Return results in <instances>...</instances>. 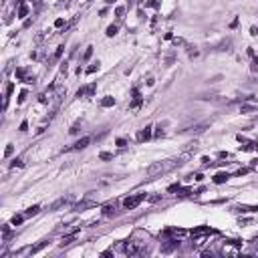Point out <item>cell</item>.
Here are the masks:
<instances>
[{
	"mask_svg": "<svg viewBox=\"0 0 258 258\" xmlns=\"http://www.w3.org/2000/svg\"><path fill=\"white\" fill-rule=\"evenodd\" d=\"M159 0H141V6H145V8H159Z\"/></svg>",
	"mask_w": 258,
	"mask_h": 258,
	"instance_id": "obj_18",
	"label": "cell"
},
{
	"mask_svg": "<svg viewBox=\"0 0 258 258\" xmlns=\"http://www.w3.org/2000/svg\"><path fill=\"white\" fill-rule=\"evenodd\" d=\"M38 212H40V206H30V208L24 212V216H26V218H33V216H36Z\"/></svg>",
	"mask_w": 258,
	"mask_h": 258,
	"instance_id": "obj_22",
	"label": "cell"
},
{
	"mask_svg": "<svg viewBox=\"0 0 258 258\" xmlns=\"http://www.w3.org/2000/svg\"><path fill=\"white\" fill-rule=\"evenodd\" d=\"M240 109H242V113H252V111H256V107H254V105H242Z\"/></svg>",
	"mask_w": 258,
	"mask_h": 258,
	"instance_id": "obj_34",
	"label": "cell"
},
{
	"mask_svg": "<svg viewBox=\"0 0 258 258\" xmlns=\"http://www.w3.org/2000/svg\"><path fill=\"white\" fill-rule=\"evenodd\" d=\"M10 236H12L10 224H2V242H8V240H10Z\"/></svg>",
	"mask_w": 258,
	"mask_h": 258,
	"instance_id": "obj_14",
	"label": "cell"
},
{
	"mask_svg": "<svg viewBox=\"0 0 258 258\" xmlns=\"http://www.w3.org/2000/svg\"><path fill=\"white\" fill-rule=\"evenodd\" d=\"M69 202H71L69 198H59V200H55V202L48 206V210H51V212H56V210H61L63 206H67Z\"/></svg>",
	"mask_w": 258,
	"mask_h": 258,
	"instance_id": "obj_6",
	"label": "cell"
},
{
	"mask_svg": "<svg viewBox=\"0 0 258 258\" xmlns=\"http://www.w3.org/2000/svg\"><path fill=\"white\" fill-rule=\"evenodd\" d=\"M63 53H65V45H61V46H56V51H55V55H53V59H51V63H56L61 56H63Z\"/></svg>",
	"mask_w": 258,
	"mask_h": 258,
	"instance_id": "obj_20",
	"label": "cell"
},
{
	"mask_svg": "<svg viewBox=\"0 0 258 258\" xmlns=\"http://www.w3.org/2000/svg\"><path fill=\"white\" fill-rule=\"evenodd\" d=\"M151 125H147V127H143L139 133H137V141H147V139H151Z\"/></svg>",
	"mask_w": 258,
	"mask_h": 258,
	"instance_id": "obj_7",
	"label": "cell"
},
{
	"mask_svg": "<svg viewBox=\"0 0 258 258\" xmlns=\"http://www.w3.org/2000/svg\"><path fill=\"white\" fill-rule=\"evenodd\" d=\"M173 59H176V56H173V55H169L168 59H165V67H169V65L173 63Z\"/></svg>",
	"mask_w": 258,
	"mask_h": 258,
	"instance_id": "obj_51",
	"label": "cell"
},
{
	"mask_svg": "<svg viewBox=\"0 0 258 258\" xmlns=\"http://www.w3.org/2000/svg\"><path fill=\"white\" fill-rule=\"evenodd\" d=\"M236 26H238V18H234V20L230 22V28H236Z\"/></svg>",
	"mask_w": 258,
	"mask_h": 258,
	"instance_id": "obj_56",
	"label": "cell"
},
{
	"mask_svg": "<svg viewBox=\"0 0 258 258\" xmlns=\"http://www.w3.org/2000/svg\"><path fill=\"white\" fill-rule=\"evenodd\" d=\"M22 165H24V161H22V159H14V161L10 163V168H22Z\"/></svg>",
	"mask_w": 258,
	"mask_h": 258,
	"instance_id": "obj_40",
	"label": "cell"
},
{
	"mask_svg": "<svg viewBox=\"0 0 258 258\" xmlns=\"http://www.w3.org/2000/svg\"><path fill=\"white\" fill-rule=\"evenodd\" d=\"M30 24H33V18H26V20H24V28H28Z\"/></svg>",
	"mask_w": 258,
	"mask_h": 258,
	"instance_id": "obj_54",
	"label": "cell"
},
{
	"mask_svg": "<svg viewBox=\"0 0 258 258\" xmlns=\"http://www.w3.org/2000/svg\"><path fill=\"white\" fill-rule=\"evenodd\" d=\"M186 159H188V155L178 157V159L155 161V163H151V165L147 168V176H149V178H155V176H161V173H168V171H171V169H176V168H181V165L186 163Z\"/></svg>",
	"mask_w": 258,
	"mask_h": 258,
	"instance_id": "obj_1",
	"label": "cell"
},
{
	"mask_svg": "<svg viewBox=\"0 0 258 258\" xmlns=\"http://www.w3.org/2000/svg\"><path fill=\"white\" fill-rule=\"evenodd\" d=\"M133 2H135V0H127V8H131V6H133Z\"/></svg>",
	"mask_w": 258,
	"mask_h": 258,
	"instance_id": "obj_58",
	"label": "cell"
},
{
	"mask_svg": "<svg viewBox=\"0 0 258 258\" xmlns=\"http://www.w3.org/2000/svg\"><path fill=\"white\" fill-rule=\"evenodd\" d=\"M117 145H119V147H125V145H127V139L119 137V139H117Z\"/></svg>",
	"mask_w": 258,
	"mask_h": 258,
	"instance_id": "obj_48",
	"label": "cell"
},
{
	"mask_svg": "<svg viewBox=\"0 0 258 258\" xmlns=\"http://www.w3.org/2000/svg\"><path fill=\"white\" fill-rule=\"evenodd\" d=\"M131 97H133V101H131V105H129V109H137V107H141L143 97H141V93H139V89H137V87H133V89H131Z\"/></svg>",
	"mask_w": 258,
	"mask_h": 258,
	"instance_id": "obj_4",
	"label": "cell"
},
{
	"mask_svg": "<svg viewBox=\"0 0 258 258\" xmlns=\"http://www.w3.org/2000/svg\"><path fill=\"white\" fill-rule=\"evenodd\" d=\"M188 56H190V59H198V56H200V51H196V48L192 51V46H190V48H188Z\"/></svg>",
	"mask_w": 258,
	"mask_h": 258,
	"instance_id": "obj_36",
	"label": "cell"
},
{
	"mask_svg": "<svg viewBox=\"0 0 258 258\" xmlns=\"http://www.w3.org/2000/svg\"><path fill=\"white\" fill-rule=\"evenodd\" d=\"M250 71H252V73H258V56L252 59V63H250Z\"/></svg>",
	"mask_w": 258,
	"mask_h": 258,
	"instance_id": "obj_32",
	"label": "cell"
},
{
	"mask_svg": "<svg viewBox=\"0 0 258 258\" xmlns=\"http://www.w3.org/2000/svg\"><path fill=\"white\" fill-rule=\"evenodd\" d=\"M99 65H101L99 61H97V63H93V65H91V67L87 69L85 73H87V75H93V73H97V71H99Z\"/></svg>",
	"mask_w": 258,
	"mask_h": 258,
	"instance_id": "obj_25",
	"label": "cell"
},
{
	"mask_svg": "<svg viewBox=\"0 0 258 258\" xmlns=\"http://www.w3.org/2000/svg\"><path fill=\"white\" fill-rule=\"evenodd\" d=\"M228 180H230V173H226V171H218V173L212 178V181L218 184V186H220V184H226Z\"/></svg>",
	"mask_w": 258,
	"mask_h": 258,
	"instance_id": "obj_9",
	"label": "cell"
},
{
	"mask_svg": "<svg viewBox=\"0 0 258 258\" xmlns=\"http://www.w3.org/2000/svg\"><path fill=\"white\" fill-rule=\"evenodd\" d=\"M91 56H93V46H87V51L83 53V63H87Z\"/></svg>",
	"mask_w": 258,
	"mask_h": 258,
	"instance_id": "obj_27",
	"label": "cell"
},
{
	"mask_svg": "<svg viewBox=\"0 0 258 258\" xmlns=\"http://www.w3.org/2000/svg\"><path fill=\"white\" fill-rule=\"evenodd\" d=\"M222 254L224 256H236V254H240V242L238 240H228L222 246Z\"/></svg>",
	"mask_w": 258,
	"mask_h": 258,
	"instance_id": "obj_2",
	"label": "cell"
},
{
	"mask_svg": "<svg viewBox=\"0 0 258 258\" xmlns=\"http://www.w3.org/2000/svg\"><path fill=\"white\" fill-rule=\"evenodd\" d=\"M69 6V0H61L59 4H56V8H67Z\"/></svg>",
	"mask_w": 258,
	"mask_h": 258,
	"instance_id": "obj_47",
	"label": "cell"
},
{
	"mask_svg": "<svg viewBox=\"0 0 258 258\" xmlns=\"http://www.w3.org/2000/svg\"><path fill=\"white\" fill-rule=\"evenodd\" d=\"M103 216H105V218H109V216H115V214H117V206H115V204H107V206H103Z\"/></svg>",
	"mask_w": 258,
	"mask_h": 258,
	"instance_id": "obj_11",
	"label": "cell"
},
{
	"mask_svg": "<svg viewBox=\"0 0 258 258\" xmlns=\"http://www.w3.org/2000/svg\"><path fill=\"white\" fill-rule=\"evenodd\" d=\"M18 129H20V131H22V133H24V131H28V121H26V119H24L22 123H20V127H18Z\"/></svg>",
	"mask_w": 258,
	"mask_h": 258,
	"instance_id": "obj_45",
	"label": "cell"
},
{
	"mask_svg": "<svg viewBox=\"0 0 258 258\" xmlns=\"http://www.w3.org/2000/svg\"><path fill=\"white\" fill-rule=\"evenodd\" d=\"M75 238H77V230H75L73 234H69V236H63V240H61V248H65V246H69V244H73V242H75Z\"/></svg>",
	"mask_w": 258,
	"mask_h": 258,
	"instance_id": "obj_12",
	"label": "cell"
},
{
	"mask_svg": "<svg viewBox=\"0 0 258 258\" xmlns=\"http://www.w3.org/2000/svg\"><path fill=\"white\" fill-rule=\"evenodd\" d=\"M202 165L204 168H212V159L210 157H202Z\"/></svg>",
	"mask_w": 258,
	"mask_h": 258,
	"instance_id": "obj_39",
	"label": "cell"
},
{
	"mask_svg": "<svg viewBox=\"0 0 258 258\" xmlns=\"http://www.w3.org/2000/svg\"><path fill=\"white\" fill-rule=\"evenodd\" d=\"M190 194H192L190 188H180V190H178V196H180V198H188Z\"/></svg>",
	"mask_w": 258,
	"mask_h": 258,
	"instance_id": "obj_30",
	"label": "cell"
},
{
	"mask_svg": "<svg viewBox=\"0 0 258 258\" xmlns=\"http://www.w3.org/2000/svg\"><path fill=\"white\" fill-rule=\"evenodd\" d=\"M145 198H147L145 194H137V196H131V198H125V200H123V206L127 208V210H133V208H137V206L143 202Z\"/></svg>",
	"mask_w": 258,
	"mask_h": 258,
	"instance_id": "obj_3",
	"label": "cell"
},
{
	"mask_svg": "<svg viewBox=\"0 0 258 258\" xmlns=\"http://www.w3.org/2000/svg\"><path fill=\"white\" fill-rule=\"evenodd\" d=\"M95 91H97V83H91L89 87H87V97H93Z\"/></svg>",
	"mask_w": 258,
	"mask_h": 258,
	"instance_id": "obj_31",
	"label": "cell"
},
{
	"mask_svg": "<svg viewBox=\"0 0 258 258\" xmlns=\"http://www.w3.org/2000/svg\"><path fill=\"white\" fill-rule=\"evenodd\" d=\"M79 131H81V123H75L71 129H69V133H71V135H77Z\"/></svg>",
	"mask_w": 258,
	"mask_h": 258,
	"instance_id": "obj_35",
	"label": "cell"
},
{
	"mask_svg": "<svg viewBox=\"0 0 258 258\" xmlns=\"http://www.w3.org/2000/svg\"><path fill=\"white\" fill-rule=\"evenodd\" d=\"M173 45H176V46H184V45H186V40H184V38H176Z\"/></svg>",
	"mask_w": 258,
	"mask_h": 258,
	"instance_id": "obj_49",
	"label": "cell"
},
{
	"mask_svg": "<svg viewBox=\"0 0 258 258\" xmlns=\"http://www.w3.org/2000/svg\"><path fill=\"white\" fill-rule=\"evenodd\" d=\"M180 248V240H176V238H171V240H168L163 246H161V252H165V254H169V252H173V250H178Z\"/></svg>",
	"mask_w": 258,
	"mask_h": 258,
	"instance_id": "obj_5",
	"label": "cell"
},
{
	"mask_svg": "<svg viewBox=\"0 0 258 258\" xmlns=\"http://www.w3.org/2000/svg\"><path fill=\"white\" fill-rule=\"evenodd\" d=\"M24 218H26L24 214H22V216H12L10 224H12V226H20V224H22V222H24Z\"/></svg>",
	"mask_w": 258,
	"mask_h": 258,
	"instance_id": "obj_23",
	"label": "cell"
},
{
	"mask_svg": "<svg viewBox=\"0 0 258 258\" xmlns=\"http://www.w3.org/2000/svg\"><path fill=\"white\" fill-rule=\"evenodd\" d=\"M161 127H163V125H161V123L157 125V129H155V133H153V135H155V137H163V129H161Z\"/></svg>",
	"mask_w": 258,
	"mask_h": 258,
	"instance_id": "obj_44",
	"label": "cell"
},
{
	"mask_svg": "<svg viewBox=\"0 0 258 258\" xmlns=\"http://www.w3.org/2000/svg\"><path fill=\"white\" fill-rule=\"evenodd\" d=\"M230 46H232V38H226L216 46V51H230Z\"/></svg>",
	"mask_w": 258,
	"mask_h": 258,
	"instance_id": "obj_19",
	"label": "cell"
},
{
	"mask_svg": "<svg viewBox=\"0 0 258 258\" xmlns=\"http://www.w3.org/2000/svg\"><path fill=\"white\" fill-rule=\"evenodd\" d=\"M24 83H28V85H34V83H36V77H34V75H33V77H26V79H24Z\"/></svg>",
	"mask_w": 258,
	"mask_h": 258,
	"instance_id": "obj_46",
	"label": "cell"
},
{
	"mask_svg": "<svg viewBox=\"0 0 258 258\" xmlns=\"http://www.w3.org/2000/svg\"><path fill=\"white\" fill-rule=\"evenodd\" d=\"M12 91H14V85H12V83H8V85H6V97H4V109L8 107V99H10Z\"/></svg>",
	"mask_w": 258,
	"mask_h": 258,
	"instance_id": "obj_21",
	"label": "cell"
},
{
	"mask_svg": "<svg viewBox=\"0 0 258 258\" xmlns=\"http://www.w3.org/2000/svg\"><path fill=\"white\" fill-rule=\"evenodd\" d=\"M248 171H250V168H242V169H238L236 176H244V173H248Z\"/></svg>",
	"mask_w": 258,
	"mask_h": 258,
	"instance_id": "obj_50",
	"label": "cell"
},
{
	"mask_svg": "<svg viewBox=\"0 0 258 258\" xmlns=\"http://www.w3.org/2000/svg\"><path fill=\"white\" fill-rule=\"evenodd\" d=\"M180 188H181V186H180V181H178V184H171V186H169V188H168V192H169V194H171V192H178V190H180Z\"/></svg>",
	"mask_w": 258,
	"mask_h": 258,
	"instance_id": "obj_42",
	"label": "cell"
},
{
	"mask_svg": "<svg viewBox=\"0 0 258 258\" xmlns=\"http://www.w3.org/2000/svg\"><path fill=\"white\" fill-rule=\"evenodd\" d=\"M48 242H51V240H40V242H38L36 246H33L30 250H28V252H30V254H36V252H40V250H43L45 246H48Z\"/></svg>",
	"mask_w": 258,
	"mask_h": 258,
	"instance_id": "obj_15",
	"label": "cell"
},
{
	"mask_svg": "<svg viewBox=\"0 0 258 258\" xmlns=\"http://www.w3.org/2000/svg\"><path fill=\"white\" fill-rule=\"evenodd\" d=\"M256 147H258L256 141H246V143H242V145H240V151H254Z\"/></svg>",
	"mask_w": 258,
	"mask_h": 258,
	"instance_id": "obj_16",
	"label": "cell"
},
{
	"mask_svg": "<svg viewBox=\"0 0 258 258\" xmlns=\"http://www.w3.org/2000/svg\"><path fill=\"white\" fill-rule=\"evenodd\" d=\"M117 30H119V26H117V24H111V26H107L105 34H107V36H115V34H117Z\"/></svg>",
	"mask_w": 258,
	"mask_h": 258,
	"instance_id": "obj_24",
	"label": "cell"
},
{
	"mask_svg": "<svg viewBox=\"0 0 258 258\" xmlns=\"http://www.w3.org/2000/svg\"><path fill=\"white\" fill-rule=\"evenodd\" d=\"M38 101L43 103V105H46V103L51 101V97H46V93H40V95H38Z\"/></svg>",
	"mask_w": 258,
	"mask_h": 258,
	"instance_id": "obj_37",
	"label": "cell"
},
{
	"mask_svg": "<svg viewBox=\"0 0 258 258\" xmlns=\"http://www.w3.org/2000/svg\"><path fill=\"white\" fill-rule=\"evenodd\" d=\"M252 165H258V159H252Z\"/></svg>",
	"mask_w": 258,
	"mask_h": 258,
	"instance_id": "obj_59",
	"label": "cell"
},
{
	"mask_svg": "<svg viewBox=\"0 0 258 258\" xmlns=\"http://www.w3.org/2000/svg\"><path fill=\"white\" fill-rule=\"evenodd\" d=\"M28 12H30V8H28L26 4H20V6H18V12H16V16H18V18H26Z\"/></svg>",
	"mask_w": 258,
	"mask_h": 258,
	"instance_id": "obj_17",
	"label": "cell"
},
{
	"mask_svg": "<svg viewBox=\"0 0 258 258\" xmlns=\"http://www.w3.org/2000/svg\"><path fill=\"white\" fill-rule=\"evenodd\" d=\"M26 97H28V91H20V95H18V103H24V101H26Z\"/></svg>",
	"mask_w": 258,
	"mask_h": 258,
	"instance_id": "obj_38",
	"label": "cell"
},
{
	"mask_svg": "<svg viewBox=\"0 0 258 258\" xmlns=\"http://www.w3.org/2000/svg\"><path fill=\"white\" fill-rule=\"evenodd\" d=\"M147 85H149V87H151V85H153V83H155V81H153V77H147V81H145Z\"/></svg>",
	"mask_w": 258,
	"mask_h": 258,
	"instance_id": "obj_57",
	"label": "cell"
},
{
	"mask_svg": "<svg viewBox=\"0 0 258 258\" xmlns=\"http://www.w3.org/2000/svg\"><path fill=\"white\" fill-rule=\"evenodd\" d=\"M67 71H69V63L65 61V63H61V75H67Z\"/></svg>",
	"mask_w": 258,
	"mask_h": 258,
	"instance_id": "obj_41",
	"label": "cell"
},
{
	"mask_svg": "<svg viewBox=\"0 0 258 258\" xmlns=\"http://www.w3.org/2000/svg\"><path fill=\"white\" fill-rule=\"evenodd\" d=\"M246 53H248V56H250V59H254V56H256V53H254V48H248Z\"/></svg>",
	"mask_w": 258,
	"mask_h": 258,
	"instance_id": "obj_53",
	"label": "cell"
},
{
	"mask_svg": "<svg viewBox=\"0 0 258 258\" xmlns=\"http://www.w3.org/2000/svg\"><path fill=\"white\" fill-rule=\"evenodd\" d=\"M250 34H252V36H256V34H258V28H256V26H252V28H250Z\"/></svg>",
	"mask_w": 258,
	"mask_h": 258,
	"instance_id": "obj_55",
	"label": "cell"
},
{
	"mask_svg": "<svg viewBox=\"0 0 258 258\" xmlns=\"http://www.w3.org/2000/svg\"><path fill=\"white\" fill-rule=\"evenodd\" d=\"M99 159H101V161H109V159H113V153L103 151V153H99Z\"/></svg>",
	"mask_w": 258,
	"mask_h": 258,
	"instance_id": "obj_33",
	"label": "cell"
},
{
	"mask_svg": "<svg viewBox=\"0 0 258 258\" xmlns=\"http://www.w3.org/2000/svg\"><path fill=\"white\" fill-rule=\"evenodd\" d=\"M115 97H111V95H107V97H103L101 99V107L103 109H107V107H113V105H115Z\"/></svg>",
	"mask_w": 258,
	"mask_h": 258,
	"instance_id": "obj_13",
	"label": "cell"
},
{
	"mask_svg": "<svg viewBox=\"0 0 258 258\" xmlns=\"http://www.w3.org/2000/svg\"><path fill=\"white\" fill-rule=\"evenodd\" d=\"M87 208H95V202H91V200H83V202H79L73 206V210H77V212H83V210H87Z\"/></svg>",
	"mask_w": 258,
	"mask_h": 258,
	"instance_id": "obj_10",
	"label": "cell"
},
{
	"mask_svg": "<svg viewBox=\"0 0 258 258\" xmlns=\"http://www.w3.org/2000/svg\"><path fill=\"white\" fill-rule=\"evenodd\" d=\"M12 153H14V145H12V143H8V145H6V149H4V159H8Z\"/></svg>",
	"mask_w": 258,
	"mask_h": 258,
	"instance_id": "obj_29",
	"label": "cell"
},
{
	"mask_svg": "<svg viewBox=\"0 0 258 258\" xmlns=\"http://www.w3.org/2000/svg\"><path fill=\"white\" fill-rule=\"evenodd\" d=\"M89 143H91V137H89V135H85V137H81V139H79L77 143L71 147V149H75V151H81V149H85V147L89 145Z\"/></svg>",
	"mask_w": 258,
	"mask_h": 258,
	"instance_id": "obj_8",
	"label": "cell"
},
{
	"mask_svg": "<svg viewBox=\"0 0 258 258\" xmlns=\"http://www.w3.org/2000/svg\"><path fill=\"white\" fill-rule=\"evenodd\" d=\"M16 79L24 83V79H26V69H16Z\"/></svg>",
	"mask_w": 258,
	"mask_h": 258,
	"instance_id": "obj_28",
	"label": "cell"
},
{
	"mask_svg": "<svg viewBox=\"0 0 258 258\" xmlns=\"http://www.w3.org/2000/svg\"><path fill=\"white\" fill-rule=\"evenodd\" d=\"M125 10H127L125 6H117V8H115V16H117V18L121 20V18H123V16H125Z\"/></svg>",
	"mask_w": 258,
	"mask_h": 258,
	"instance_id": "obj_26",
	"label": "cell"
},
{
	"mask_svg": "<svg viewBox=\"0 0 258 258\" xmlns=\"http://www.w3.org/2000/svg\"><path fill=\"white\" fill-rule=\"evenodd\" d=\"M63 24H65V20H63V18H56V20H55V26H56V28H61Z\"/></svg>",
	"mask_w": 258,
	"mask_h": 258,
	"instance_id": "obj_52",
	"label": "cell"
},
{
	"mask_svg": "<svg viewBox=\"0 0 258 258\" xmlns=\"http://www.w3.org/2000/svg\"><path fill=\"white\" fill-rule=\"evenodd\" d=\"M105 2H107V4H113V2H115V0H105Z\"/></svg>",
	"mask_w": 258,
	"mask_h": 258,
	"instance_id": "obj_60",
	"label": "cell"
},
{
	"mask_svg": "<svg viewBox=\"0 0 258 258\" xmlns=\"http://www.w3.org/2000/svg\"><path fill=\"white\" fill-rule=\"evenodd\" d=\"M87 95V87H81V89L77 91V99H81V97H85Z\"/></svg>",
	"mask_w": 258,
	"mask_h": 258,
	"instance_id": "obj_43",
	"label": "cell"
}]
</instances>
